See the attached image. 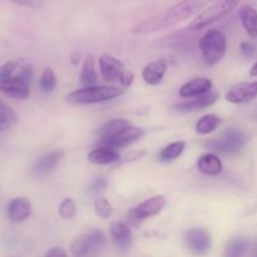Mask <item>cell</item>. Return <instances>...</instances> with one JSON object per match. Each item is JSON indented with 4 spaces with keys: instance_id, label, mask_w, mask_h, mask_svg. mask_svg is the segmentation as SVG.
Segmentation results:
<instances>
[{
    "instance_id": "1",
    "label": "cell",
    "mask_w": 257,
    "mask_h": 257,
    "mask_svg": "<svg viewBox=\"0 0 257 257\" xmlns=\"http://www.w3.org/2000/svg\"><path fill=\"white\" fill-rule=\"evenodd\" d=\"M215 0H181L171 8L158 14L147 18L143 22L138 23L131 29V33L136 35L152 34L160 30L173 27L195 14H200L202 10L210 7Z\"/></svg>"
},
{
    "instance_id": "2",
    "label": "cell",
    "mask_w": 257,
    "mask_h": 257,
    "mask_svg": "<svg viewBox=\"0 0 257 257\" xmlns=\"http://www.w3.org/2000/svg\"><path fill=\"white\" fill-rule=\"evenodd\" d=\"M33 69L20 62H8L0 67V92L17 99H25L30 94Z\"/></svg>"
},
{
    "instance_id": "3",
    "label": "cell",
    "mask_w": 257,
    "mask_h": 257,
    "mask_svg": "<svg viewBox=\"0 0 257 257\" xmlns=\"http://www.w3.org/2000/svg\"><path fill=\"white\" fill-rule=\"evenodd\" d=\"M123 93H124L123 88L114 87V85H89L69 93L65 99L70 104H94V103L114 99Z\"/></svg>"
},
{
    "instance_id": "4",
    "label": "cell",
    "mask_w": 257,
    "mask_h": 257,
    "mask_svg": "<svg viewBox=\"0 0 257 257\" xmlns=\"http://www.w3.org/2000/svg\"><path fill=\"white\" fill-rule=\"evenodd\" d=\"M200 49L202 52L203 64L207 68L213 67L223 59L227 52V39L222 32L211 29L201 38Z\"/></svg>"
},
{
    "instance_id": "5",
    "label": "cell",
    "mask_w": 257,
    "mask_h": 257,
    "mask_svg": "<svg viewBox=\"0 0 257 257\" xmlns=\"http://www.w3.org/2000/svg\"><path fill=\"white\" fill-rule=\"evenodd\" d=\"M241 3V0H215L210 7L200 13L192 22L190 23V29L200 30L207 25L213 24L217 20L222 19L226 15L230 14L236 7Z\"/></svg>"
},
{
    "instance_id": "6",
    "label": "cell",
    "mask_w": 257,
    "mask_h": 257,
    "mask_svg": "<svg viewBox=\"0 0 257 257\" xmlns=\"http://www.w3.org/2000/svg\"><path fill=\"white\" fill-rule=\"evenodd\" d=\"M247 142V137L241 131L228 130L221 137L210 140L205 142V147L213 152L223 153V155H236L245 147Z\"/></svg>"
},
{
    "instance_id": "7",
    "label": "cell",
    "mask_w": 257,
    "mask_h": 257,
    "mask_svg": "<svg viewBox=\"0 0 257 257\" xmlns=\"http://www.w3.org/2000/svg\"><path fill=\"white\" fill-rule=\"evenodd\" d=\"M146 135L145 130L136 125H127V127L122 128L118 131L114 135L109 136V137L98 138L97 147H105L110 148V150H119V148L127 147V146L132 145V143L137 142L138 140Z\"/></svg>"
},
{
    "instance_id": "8",
    "label": "cell",
    "mask_w": 257,
    "mask_h": 257,
    "mask_svg": "<svg viewBox=\"0 0 257 257\" xmlns=\"http://www.w3.org/2000/svg\"><path fill=\"white\" fill-rule=\"evenodd\" d=\"M165 206H166L165 196L162 195L153 196V197L148 198V200L143 201L142 203H140L137 207L132 208L127 215L128 221H130L131 223H133V225H138V223H141L142 221L158 215V213L165 208Z\"/></svg>"
},
{
    "instance_id": "9",
    "label": "cell",
    "mask_w": 257,
    "mask_h": 257,
    "mask_svg": "<svg viewBox=\"0 0 257 257\" xmlns=\"http://www.w3.org/2000/svg\"><path fill=\"white\" fill-rule=\"evenodd\" d=\"M186 245L193 255L202 256L210 251L211 235L205 228H191L185 235Z\"/></svg>"
},
{
    "instance_id": "10",
    "label": "cell",
    "mask_w": 257,
    "mask_h": 257,
    "mask_svg": "<svg viewBox=\"0 0 257 257\" xmlns=\"http://www.w3.org/2000/svg\"><path fill=\"white\" fill-rule=\"evenodd\" d=\"M99 69L103 79L108 83L119 82L124 74V64L112 54H102L99 58Z\"/></svg>"
},
{
    "instance_id": "11",
    "label": "cell",
    "mask_w": 257,
    "mask_h": 257,
    "mask_svg": "<svg viewBox=\"0 0 257 257\" xmlns=\"http://www.w3.org/2000/svg\"><path fill=\"white\" fill-rule=\"evenodd\" d=\"M226 100L232 104H245L257 98V80L242 82L233 85L225 95Z\"/></svg>"
},
{
    "instance_id": "12",
    "label": "cell",
    "mask_w": 257,
    "mask_h": 257,
    "mask_svg": "<svg viewBox=\"0 0 257 257\" xmlns=\"http://www.w3.org/2000/svg\"><path fill=\"white\" fill-rule=\"evenodd\" d=\"M110 237H112L113 242L115 243L117 248L119 251H128L132 246L133 238L131 228L127 223L120 222V221H114L110 225Z\"/></svg>"
},
{
    "instance_id": "13",
    "label": "cell",
    "mask_w": 257,
    "mask_h": 257,
    "mask_svg": "<svg viewBox=\"0 0 257 257\" xmlns=\"http://www.w3.org/2000/svg\"><path fill=\"white\" fill-rule=\"evenodd\" d=\"M217 99L218 93H206L203 95L195 97L193 99L177 103V104L173 105V108L178 112H197V110H202L212 105L213 103L217 102Z\"/></svg>"
},
{
    "instance_id": "14",
    "label": "cell",
    "mask_w": 257,
    "mask_h": 257,
    "mask_svg": "<svg viewBox=\"0 0 257 257\" xmlns=\"http://www.w3.org/2000/svg\"><path fill=\"white\" fill-rule=\"evenodd\" d=\"M32 203L28 198H14L8 205V217L14 223L23 222V221L29 218V216L32 215Z\"/></svg>"
},
{
    "instance_id": "15",
    "label": "cell",
    "mask_w": 257,
    "mask_h": 257,
    "mask_svg": "<svg viewBox=\"0 0 257 257\" xmlns=\"http://www.w3.org/2000/svg\"><path fill=\"white\" fill-rule=\"evenodd\" d=\"M167 60L157 59L155 62L148 63L142 72V78L147 84L157 85L162 82L166 72H167Z\"/></svg>"
},
{
    "instance_id": "16",
    "label": "cell",
    "mask_w": 257,
    "mask_h": 257,
    "mask_svg": "<svg viewBox=\"0 0 257 257\" xmlns=\"http://www.w3.org/2000/svg\"><path fill=\"white\" fill-rule=\"evenodd\" d=\"M212 88V82L208 78H195L180 88L178 93L182 98H195L208 93Z\"/></svg>"
},
{
    "instance_id": "17",
    "label": "cell",
    "mask_w": 257,
    "mask_h": 257,
    "mask_svg": "<svg viewBox=\"0 0 257 257\" xmlns=\"http://www.w3.org/2000/svg\"><path fill=\"white\" fill-rule=\"evenodd\" d=\"M197 168L206 176H218L222 172V162L215 153H206L198 158Z\"/></svg>"
},
{
    "instance_id": "18",
    "label": "cell",
    "mask_w": 257,
    "mask_h": 257,
    "mask_svg": "<svg viewBox=\"0 0 257 257\" xmlns=\"http://www.w3.org/2000/svg\"><path fill=\"white\" fill-rule=\"evenodd\" d=\"M119 153L115 150L105 147H97L88 155L89 162L94 165H112V163L119 161Z\"/></svg>"
},
{
    "instance_id": "19",
    "label": "cell",
    "mask_w": 257,
    "mask_h": 257,
    "mask_svg": "<svg viewBox=\"0 0 257 257\" xmlns=\"http://www.w3.org/2000/svg\"><path fill=\"white\" fill-rule=\"evenodd\" d=\"M63 158L62 151H54V152L49 153V155L44 156L40 158L33 167V171L37 175H47V173L52 172Z\"/></svg>"
},
{
    "instance_id": "20",
    "label": "cell",
    "mask_w": 257,
    "mask_h": 257,
    "mask_svg": "<svg viewBox=\"0 0 257 257\" xmlns=\"http://www.w3.org/2000/svg\"><path fill=\"white\" fill-rule=\"evenodd\" d=\"M240 20L251 38H257V12L252 7L243 5L240 9Z\"/></svg>"
},
{
    "instance_id": "21",
    "label": "cell",
    "mask_w": 257,
    "mask_h": 257,
    "mask_svg": "<svg viewBox=\"0 0 257 257\" xmlns=\"http://www.w3.org/2000/svg\"><path fill=\"white\" fill-rule=\"evenodd\" d=\"M97 82V73H95L94 57L93 55H87L83 62L82 72H80V83L85 87L94 85Z\"/></svg>"
},
{
    "instance_id": "22",
    "label": "cell",
    "mask_w": 257,
    "mask_h": 257,
    "mask_svg": "<svg viewBox=\"0 0 257 257\" xmlns=\"http://www.w3.org/2000/svg\"><path fill=\"white\" fill-rule=\"evenodd\" d=\"M70 252L74 257H84L92 253V243H90L89 235L83 233L78 236L70 245Z\"/></svg>"
},
{
    "instance_id": "23",
    "label": "cell",
    "mask_w": 257,
    "mask_h": 257,
    "mask_svg": "<svg viewBox=\"0 0 257 257\" xmlns=\"http://www.w3.org/2000/svg\"><path fill=\"white\" fill-rule=\"evenodd\" d=\"M185 148V141H177V142L170 143V145L166 146V147L161 151L160 161L161 162H171V161H175L176 158H178L182 155Z\"/></svg>"
},
{
    "instance_id": "24",
    "label": "cell",
    "mask_w": 257,
    "mask_h": 257,
    "mask_svg": "<svg viewBox=\"0 0 257 257\" xmlns=\"http://www.w3.org/2000/svg\"><path fill=\"white\" fill-rule=\"evenodd\" d=\"M221 123V118L216 114H206L196 123V133L198 135H208L213 132Z\"/></svg>"
},
{
    "instance_id": "25",
    "label": "cell",
    "mask_w": 257,
    "mask_h": 257,
    "mask_svg": "<svg viewBox=\"0 0 257 257\" xmlns=\"http://www.w3.org/2000/svg\"><path fill=\"white\" fill-rule=\"evenodd\" d=\"M130 124L131 123L128 122L127 119H120V118H118V119H112L99 128L98 135H99V138L109 137V136L114 135V133H117L118 131H120L122 128L127 127V125Z\"/></svg>"
},
{
    "instance_id": "26",
    "label": "cell",
    "mask_w": 257,
    "mask_h": 257,
    "mask_svg": "<svg viewBox=\"0 0 257 257\" xmlns=\"http://www.w3.org/2000/svg\"><path fill=\"white\" fill-rule=\"evenodd\" d=\"M18 122V114L8 103L0 99V128L13 125Z\"/></svg>"
},
{
    "instance_id": "27",
    "label": "cell",
    "mask_w": 257,
    "mask_h": 257,
    "mask_svg": "<svg viewBox=\"0 0 257 257\" xmlns=\"http://www.w3.org/2000/svg\"><path fill=\"white\" fill-rule=\"evenodd\" d=\"M39 87L45 93H50L55 89V87H57V77H55V73L52 68L48 67L43 70L42 75H40Z\"/></svg>"
},
{
    "instance_id": "28",
    "label": "cell",
    "mask_w": 257,
    "mask_h": 257,
    "mask_svg": "<svg viewBox=\"0 0 257 257\" xmlns=\"http://www.w3.org/2000/svg\"><path fill=\"white\" fill-rule=\"evenodd\" d=\"M246 248V241L242 238H232L227 243L223 257H242Z\"/></svg>"
},
{
    "instance_id": "29",
    "label": "cell",
    "mask_w": 257,
    "mask_h": 257,
    "mask_svg": "<svg viewBox=\"0 0 257 257\" xmlns=\"http://www.w3.org/2000/svg\"><path fill=\"white\" fill-rule=\"evenodd\" d=\"M89 235L90 243H92V252H97L100 251L107 243V237H105L104 232L100 230H92L88 232Z\"/></svg>"
},
{
    "instance_id": "30",
    "label": "cell",
    "mask_w": 257,
    "mask_h": 257,
    "mask_svg": "<svg viewBox=\"0 0 257 257\" xmlns=\"http://www.w3.org/2000/svg\"><path fill=\"white\" fill-rule=\"evenodd\" d=\"M94 211L100 218H103V220L109 218L113 213L112 205H110L109 201H108L107 198H98L94 202Z\"/></svg>"
},
{
    "instance_id": "31",
    "label": "cell",
    "mask_w": 257,
    "mask_h": 257,
    "mask_svg": "<svg viewBox=\"0 0 257 257\" xmlns=\"http://www.w3.org/2000/svg\"><path fill=\"white\" fill-rule=\"evenodd\" d=\"M75 212H77V206L72 198H64L59 206V216L64 220H69V218L74 217Z\"/></svg>"
},
{
    "instance_id": "32",
    "label": "cell",
    "mask_w": 257,
    "mask_h": 257,
    "mask_svg": "<svg viewBox=\"0 0 257 257\" xmlns=\"http://www.w3.org/2000/svg\"><path fill=\"white\" fill-rule=\"evenodd\" d=\"M107 180L103 177H99V178H95L94 181H93L92 183H90L89 186V192L92 193V195H97V193L102 192L103 190H104L105 187H107Z\"/></svg>"
},
{
    "instance_id": "33",
    "label": "cell",
    "mask_w": 257,
    "mask_h": 257,
    "mask_svg": "<svg viewBox=\"0 0 257 257\" xmlns=\"http://www.w3.org/2000/svg\"><path fill=\"white\" fill-rule=\"evenodd\" d=\"M8 2L14 3V4L20 5V7L33 8V9H40V8H43L42 0H8Z\"/></svg>"
},
{
    "instance_id": "34",
    "label": "cell",
    "mask_w": 257,
    "mask_h": 257,
    "mask_svg": "<svg viewBox=\"0 0 257 257\" xmlns=\"http://www.w3.org/2000/svg\"><path fill=\"white\" fill-rule=\"evenodd\" d=\"M240 50H241V54H242L245 58H252L253 55L256 54V48L253 47V44H251V43L248 42L241 43Z\"/></svg>"
},
{
    "instance_id": "35",
    "label": "cell",
    "mask_w": 257,
    "mask_h": 257,
    "mask_svg": "<svg viewBox=\"0 0 257 257\" xmlns=\"http://www.w3.org/2000/svg\"><path fill=\"white\" fill-rule=\"evenodd\" d=\"M133 80H135V74H133V72H130V70H125L124 74L122 75V78H120L119 83L120 85H122L123 88H128L132 85Z\"/></svg>"
},
{
    "instance_id": "36",
    "label": "cell",
    "mask_w": 257,
    "mask_h": 257,
    "mask_svg": "<svg viewBox=\"0 0 257 257\" xmlns=\"http://www.w3.org/2000/svg\"><path fill=\"white\" fill-rule=\"evenodd\" d=\"M45 257H68L67 251L62 247H53L52 250L48 251Z\"/></svg>"
},
{
    "instance_id": "37",
    "label": "cell",
    "mask_w": 257,
    "mask_h": 257,
    "mask_svg": "<svg viewBox=\"0 0 257 257\" xmlns=\"http://www.w3.org/2000/svg\"><path fill=\"white\" fill-rule=\"evenodd\" d=\"M80 57H82V54H80L79 52H75V53H73V55H72V59H70V60H72V63H73V64H74V65H77L78 63L80 62Z\"/></svg>"
},
{
    "instance_id": "38",
    "label": "cell",
    "mask_w": 257,
    "mask_h": 257,
    "mask_svg": "<svg viewBox=\"0 0 257 257\" xmlns=\"http://www.w3.org/2000/svg\"><path fill=\"white\" fill-rule=\"evenodd\" d=\"M143 155H145V152H135L132 153V155H128L127 160H138V158L142 157Z\"/></svg>"
},
{
    "instance_id": "39",
    "label": "cell",
    "mask_w": 257,
    "mask_h": 257,
    "mask_svg": "<svg viewBox=\"0 0 257 257\" xmlns=\"http://www.w3.org/2000/svg\"><path fill=\"white\" fill-rule=\"evenodd\" d=\"M250 75H251V77H257V62L252 65V68H251Z\"/></svg>"
},
{
    "instance_id": "40",
    "label": "cell",
    "mask_w": 257,
    "mask_h": 257,
    "mask_svg": "<svg viewBox=\"0 0 257 257\" xmlns=\"http://www.w3.org/2000/svg\"><path fill=\"white\" fill-rule=\"evenodd\" d=\"M0 130H2V128H0Z\"/></svg>"
}]
</instances>
